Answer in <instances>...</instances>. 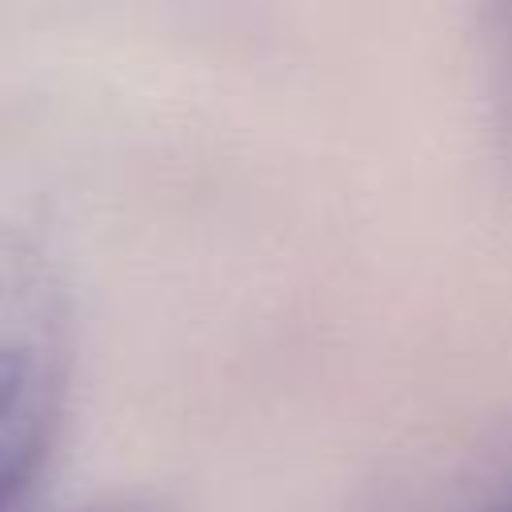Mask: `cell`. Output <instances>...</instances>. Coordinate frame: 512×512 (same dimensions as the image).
I'll list each match as a JSON object with an SVG mask.
<instances>
[{
    "instance_id": "obj_1",
    "label": "cell",
    "mask_w": 512,
    "mask_h": 512,
    "mask_svg": "<svg viewBox=\"0 0 512 512\" xmlns=\"http://www.w3.org/2000/svg\"><path fill=\"white\" fill-rule=\"evenodd\" d=\"M72 380V312L44 248L0 224V512H24Z\"/></svg>"
},
{
    "instance_id": "obj_2",
    "label": "cell",
    "mask_w": 512,
    "mask_h": 512,
    "mask_svg": "<svg viewBox=\"0 0 512 512\" xmlns=\"http://www.w3.org/2000/svg\"><path fill=\"white\" fill-rule=\"evenodd\" d=\"M436 512H512V424L472 448Z\"/></svg>"
}]
</instances>
